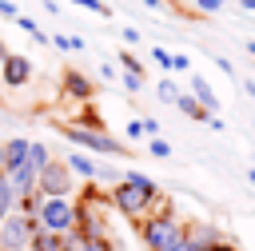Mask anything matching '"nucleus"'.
I'll return each instance as SVG.
<instances>
[{"mask_svg": "<svg viewBox=\"0 0 255 251\" xmlns=\"http://www.w3.org/2000/svg\"><path fill=\"white\" fill-rule=\"evenodd\" d=\"M135 227H139V239L147 243V251H167L179 235H183V219H179V211L171 207V199L167 195H155V203H151V211L143 215V219H135Z\"/></svg>", "mask_w": 255, "mask_h": 251, "instance_id": "nucleus-1", "label": "nucleus"}, {"mask_svg": "<svg viewBox=\"0 0 255 251\" xmlns=\"http://www.w3.org/2000/svg\"><path fill=\"white\" fill-rule=\"evenodd\" d=\"M155 195H159V183H155L151 175H143V171H128V175L108 191L112 207H116L120 215H128L131 223H135V219H143V215L151 211Z\"/></svg>", "mask_w": 255, "mask_h": 251, "instance_id": "nucleus-2", "label": "nucleus"}, {"mask_svg": "<svg viewBox=\"0 0 255 251\" xmlns=\"http://www.w3.org/2000/svg\"><path fill=\"white\" fill-rule=\"evenodd\" d=\"M60 135L84 151H96V155H128V143H120L116 135L108 131H96V127H76V124H56Z\"/></svg>", "mask_w": 255, "mask_h": 251, "instance_id": "nucleus-3", "label": "nucleus"}, {"mask_svg": "<svg viewBox=\"0 0 255 251\" xmlns=\"http://www.w3.org/2000/svg\"><path fill=\"white\" fill-rule=\"evenodd\" d=\"M32 219H36L40 231L64 235V231L76 227V203H72V195H44V203H40V211Z\"/></svg>", "mask_w": 255, "mask_h": 251, "instance_id": "nucleus-4", "label": "nucleus"}, {"mask_svg": "<svg viewBox=\"0 0 255 251\" xmlns=\"http://www.w3.org/2000/svg\"><path fill=\"white\" fill-rule=\"evenodd\" d=\"M36 191L40 195H76V171L64 163V159H48L36 175Z\"/></svg>", "mask_w": 255, "mask_h": 251, "instance_id": "nucleus-5", "label": "nucleus"}, {"mask_svg": "<svg viewBox=\"0 0 255 251\" xmlns=\"http://www.w3.org/2000/svg\"><path fill=\"white\" fill-rule=\"evenodd\" d=\"M32 231H36V219L12 207V211L0 219V251H28Z\"/></svg>", "mask_w": 255, "mask_h": 251, "instance_id": "nucleus-6", "label": "nucleus"}, {"mask_svg": "<svg viewBox=\"0 0 255 251\" xmlns=\"http://www.w3.org/2000/svg\"><path fill=\"white\" fill-rule=\"evenodd\" d=\"M32 76H36V68H32L28 56L4 52V60H0V84L4 88H24V84H32Z\"/></svg>", "mask_w": 255, "mask_h": 251, "instance_id": "nucleus-7", "label": "nucleus"}, {"mask_svg": "<svg viewBox=\"0 0 255 251\" xmlns=\"http://www.w3.org/2000/svg\"><path fill=\"white\" fill-rule=\"evenodd\" d=\"M60 92H64L68 100L84 104V100H92V96H96V84H92L84 72H76V68H64V76H60Z\"/></svg>", "mask_w": 255, "mask_h": 251, "instance_id": "nucleus-8", "label": "nucleus"}, {"mask_svg": "<svg viewBox=\"0 0 255 251\" xmlns=\"http://www.w3.org/2000/svg\"><path fill=\"white\" fill-rule=\"evenodd\" d=\"M64 163H68L80 179H92V183H100V179H108V175H112L108 167H100V163H96L92 155H84V151H64Z\"/></svg>", "mask_w": 255, "mask_h": 251, "instance_id": "nucleus-9", "label": "nucleus"}, {"mask_svg": "<svg viewBox=\"0 0 255 251\" xmlns=\"http://www.w3.org/2000/svg\"><path fill=\"white\" fill-rule=\"evenodd\" d=\"M191 96H195L207 112H219V96H215V88H211L203 76H191Z\"/></svg>", "mask_w": 255, "mask_h": 251, "instance_id": "nucleus-10", "label": "nucleus"}, {"mask_svg": "<svg viewBox=\"0 0 255 251\" xmlns=\"http://www.w3.org/2000/svg\"><path fill=\"white\" fill-rule=\"evenodd\" d=\"M175 108H179L183 116L199 120V124H207V116H211V112H207V108H203V104H199V100H195L191 92H179V96H175Z\"/></svg>", "mask_w": 255, "mask_h": 251, "instance_id": "nucleus-11", "label": "nucleus"}, {"mask_svg": "<svg viewBox=\"0 0 255 251\" xmlns=\"http://www.w3.org/2000/svg\"><path fill=\"white\" fill-rule=\"evenodd\" d=\"M28 155V139L24 135H12V139H4V171H12L20 159Z\"/></svg>", "mask_w": 255, "mask_h": 251, "instance_id": "nucleus-12", "label": "nucleus"}, {"mask_svg": "<svg viewBox=\"0 0 255 251\" xmlns=\"http://www.w3.org/2000/svg\"><path fill=\"white\" fill-rule=\"evenodd\" d=\"M28 251H64V235H52V231H32L28 239Z\"/></svg>", "mask_w": 255, "mask_h": 251, "instance_id": "nucleus-13", "label": "nucleus"}, {"mask_svg": "<svg viewBox=\"0 0 255 251\" xmlns=\"http://www.w3.org/2000/svg\"><path fill=\"white\" fill-rule=\"evenodd\" d=\"M76 127H96V131H104V116L96 112V104L92 100H84L80 104V112H76V120H72Z\"/></svg>", "mask_w": 255, "mask_h": 251, "instance_id": "nucleus-14", "label": "nucleus"}, {"mask_svg": "<svg viewBox=\"0 0 255 251\" xmlns=\"http://www.w3.org/2000/svg\"><path fill=\"white\" fill-rule=\"evenodd\" d=\"M48 159H52V151H48V143H40V139H28V155H24L20 163H28V167H32L36 175H40V167H44Z\"/></svg>", "mask_w": 255, "mask_h": 251, "instance_id": "nucleus-15", "label": "nucleus"}, {"mask_svg": "<svg viewBox=\"0 0 255 251\" xmlns=\"http://www.w3.org/2000/svg\"><path fill=\"white\" fill-rule=\"evenodd\" d=\"M76 251H116V239L112 235H80Z\"/></svg>", "mask_w": 255, "mask_h": 251, "instance_id": "nucleus-16", "label": "nucleus"}, {"mask_svg": "<svg viewBox=\"0 0 255 251\" xmlns=\"http://www.w3.org/2000/svg\"><path fill=\"white\" fill-rule=\"evenodd\" d=\"M40 203H44V195L32 187V191H20L16 195V211H24V215H36L40 211Z\"/></svg>", "mask_w": 255, "mask_h": 251, "instance_id": "nucleus-17", "label": "nucleus"}, {"mask_svg": "<svg viewBox=\"0 0 255 251\" xmlns=\"http://www.w3.org/2000/svg\"><path fill=\"white\" fill-rule=\"evenodd\" d=\"M12 207H16V191H12V183H8V175L0 171V219H4V215H8Z\"/></svg>", "mask_w": 255, "mask_h": 251, "instance_id": "nucleus-18", "label": "nucleus"}, {"mask_svg": "<svg viewBox=\"0 0 255 251\" xmlns=\"http://www.w3.org/2000/svg\"><path fill=\"white\" fill-rule=\"evenodd\" d=\"M12 20H16V24H20V28H24V32H28L32 40H36V44H48V32H40V24H36L32 16H20V12H16Z\"/></svg>", "mask_w": 255, "mask_h": 251, "instance_id": "nucleus-19", "label": "nucleus"}, {"mask_svg": "<svg viewBox=\"0 0 255 251\" xmlns=\"http://www.w3.org/2000/svg\"><path fill=\"white\" fill-rule=\"evenodd\" d=\"M48 44H52V48H60V52H80V48H84V40H80V36H64V32L48 36Z\"/></svg>", "mask_w": 255, "mask_h": 251, "instance_id": "nucleus-20", "label": "nucleus"}, {"mask_svg": "<svg viewBox=\"0 0 255 251\" xmlns=\"http://www.w3.org/2000/svg\"><path fill=\"white\" fill-rule=\"evenodd\" d=\"M147 151H151L155 159H167V155H171V143H167L163 135H147Z\"/></svg>", "mask_w": 255, "mask_h": 251, "instance_id": "nucleus-21", "label": "nucleus"}, {"mask_svg": "<svg viewBox=\"0 0 255 251\" xmlns=\"http://www.w3.org/2000/svg\"><path fill=\"white\" fill-rule=\"evenodd\" d=\"M120 68H124V72H139V76H143V64H139L128 48H120Z\"/></svg>", "mask_w": 255, "mask_h": 251, "instance_id": "nucleus-22", "label": "nucleus"}, {"mask_svg": "<svg viewBox=\"0 0 255 251\" xmlns=\"http://www.w3.org/2000/svg\"><path fill=\"white\" fill-rule=\"evenodd\" d=\"M155 92H159V100H163V104H175V96H179L175 80H159V88H155Z\"/></svg>", "mask_w": 255, "mask_h": 251, "instance_id": "nucleus-23", "label": "nucleus"}, {"mask_svg": "<svg viewBox=\"0 0 255 251\" xmlns=\"http://www.w3.org/2000/svg\"><path fill=\"white\" fill-rule=\"evenodd\" d=\"M72 4H80V8H88V12H96V16H112V8H108L104 0H72Z\"/></svg>", "mask_w": 255, "mask_h": 251, "instance_id": "nucleus-24", "label": "nucleus"}, {"mask_svg": "<svg viewBox=\"0 0 255 251\" xmlns=\"http://www.w3.org/2000/svg\"><path fill=\"white\" fill-rule=\"evenodd\" d=\"M151 60H155L163 72H171V52H167V48H151Z\"/></svg>", "mask_w": 255, "mask_h": 251, "instance_id": "nucleus-25", "label": "nucleus"}, {"mask_svg": "<svg viewBox=\"0 0 255 251\" xmlns=\"http://www.w3.org/2000/svg\"><path fill=\"white\" fill-rule=\"evenodd\" d=\"M124 88H128V92H139V88H143V76H139V72H124Z\"/></svg>", "mask_w": 255, "mask_h": 251, "instance_id": "nucleus-26", "label": "nucleus"}, {"mask_svg": "<svg viewBox=\"0 0 255 251\" xmlns=\"http://www.w3.org/2000/svg\"><path fill=\"white\" fill-rule=\"evenodd\" d=\"M187 68H191V60L183 52H171V72H187Z\"/></svg>", "mask_w": 255, "mask_h": 251, "instance_id": "nucleus-27", "label": "nucleus"}, {"mask_svg": "<svg viewBox=\"0 0 255 251\" xmlns=\"http://www.w3.org/2000/svg\"><path fill=\"white\" fill-rule=\"evenodd\" d=\"M223 4H227V0H195V8H199V12H219Z\"/></svg>", "mask_w": 255, "mask_h": 251, "instance_id": "nucleus-28", "label": "nucleus"}, {"mask_svg": "<svg viewBox=\"0 0 255 251\" xmlns=\"http://www.w3.org/2000/svg\"><path fill=\"white\" fill-rule=\"evenodd\" d=\"M139 124H143V135H159V120L147 116V120H139Z\"/></svg>", "mask_w": 255, "mask_h": 251, "instance_id": "nucleus-29", "label": "nucleus"}, {"mask_svg": "<svg viewBox=\"0 0 255 251\" xmlns=\"http://www.w3.org/2000/svg\"><path fill=\"white\" fill-rule=\"evenodd\" d=\"M128 139H143V124H139V120L128 124Z\"/></svg>", "mask_w": 255, "mask_h": 251, "instance_id": "nucleus-30", "label": "nucleus"}, {"mask_svg": "<svg viewBox=\"0 0 255 251\" xmlns=\"http://www.w3.org/2000/svg\"><path fill=\"white\" fill-rule=\"evenodd\" d=\"M0 16L12 20V16H16V4H12V0H0Z\"/></svg>", "mask_w": 255, "mask_h": 251, "instance_id": "nucleus-31", "label": "nucleus"}, {"mask_svg": "<svg viewBox=\"0 0 255 251\" xmlns=\"http://www.w3.org/2000/svg\"><path fill=\"white\" fill-rule=\"evenodd\" d=\"M124 44H139V32L135 28H124Z\"/></svg>", "mask_w": 255, "mask_h": 251, "instance_id": "nucleus-32", "label": "nucleus"}, {"mask_svg": "<svg viewBox=\"0 0 255 251\" xmlns=\"http://www.w3.org/2000/svg\"><path fill=\"white\" fill-rule=\"evenodd\" d=\"M239 8H247V12H255V0H235Z\"/></svg>", "mask_w": 255, "mask_h": 251, "instance_id": "nucleus-33", "label": "nucleus"}, {"mask_svg": "<svg viewBox=\"0 0 255 251\" xmlns=\"http://www.w3.org/2000/svg\"><path fill=\"white\" fill-rule=\"evenodd\" d=\"M143 4H147V8H163V0H143Z\"/></svg>", "mask_w": 255, "mask_h": 251, "instance_id": "nucleus-34", "label": "nucleus"}, {"mask_svg": "<svg viewBox=\"0 0 255 251\" xmlns=\"http://www.w3.org/2000/svg\"><path fill=\"white\" fill-rule=\"evenodd\" d=\"M247 52H251V56H255V40H247Z\"/></svg>", "mask_w": 255, "mask_h": 251, "instance_id": "nucleus-35", "label": "nucleus"}, {"mask_svg": "<svg viewBox=\"0 0 255 251\" xmlns=\"http://www.w3.org/2000/svg\"><path fill=\"white\" fill-rule=\"evenodd\" d=\"M4 52H8V44H4V40H0V60H4Z\"/></svg>", "mask_w": 255, "mask_h": 251, "instance_id": "nucleus-36", "label": "nucleus"}, {"mask_svg": "<svg viewBox=\"0 0 255 251\" xmlns=\"http://www.w3.org/2000/svg\"><path fill=\"white\" fill-rule=\"evenodd\" d=\"M0 171H4V143H0Z\"/></svg>", "mask_w": 255, "mask_h": 251, "instance_id": "nucleus-37", "label": "nucleus"}, {"mask_svg": "<svg viewBox=\"0 0 255 251\" xmlns=\"http://www.w3.org/2000/svg\"><path fill=\"white\" fill-rule=\"evenodd\" d=\"M251 183H255V167H251Z\"/></svg>", "mask_w": 255, "mask_h": 251, "instance_id": "nucleus-38", "label": "nucleus"}, {"mask_svg": "<svg viewBox=\"0 0 255 251\" xmlns=\"http://www.w3.org/2000/svg\"><path fill=\"white\" fill-rule=\"evenodd\" d=\"M251 127H255V120H251Z\"/></svg>", "mask_w": 255, "mask_h": 251, "instance_id": "nucleus-39", "label": "nucleus"}, {"mask_svg": "<svg viewBox=\"0 0 255 251\" xmlns=\"http://www.w3.org/2000/svg\"><path fill=\"white\" fill-rule=\"evenodd\" d=\"M251 167H255V159H251Z\"/></svg>", "mask_w": 255, "mask_h": 251, "instance_id": "nucleus-40", "label": "nucleus"}]
</instances>
